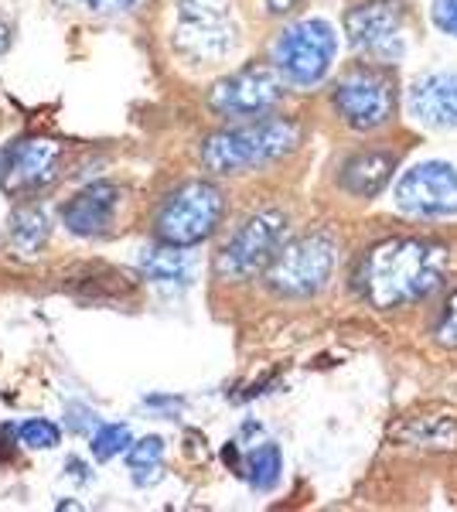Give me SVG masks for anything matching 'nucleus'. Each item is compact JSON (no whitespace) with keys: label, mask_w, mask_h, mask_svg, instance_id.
<instances>
[{"label":"nucleus","mask_w":457,"mask_h":512,"mask_svg":"<svg viewBox=\"0 0 457 512\" xmlns=\"http://www.w3.org/2000/svg\"><path fill=\"white\" fill-rule=\"evenodd\" d=\"M437 338L444 345H457V291L447 297L444 311L437 318Z\"/></svg>","instance_id":"22"},{"label":"nucleus","mask_w":457,"mask_h":512,"mask_svg":"<svg viewBox=\"0 0 457 512\" xmlns=\"http://www.w3.org/2000/svg\"><path fill=\"white\" fill-rule=\"evenodd\" d=\"M130 427L127 424H103L99 431L93 434V444H89V451H93L96 461H110L116 454H123L130 448Z\"/></svg>","instance_id":"20"},{"label":"nucleus","mask_w":457,"mask_h":512,"mask_svg":"<svg viewBox=\"0 0 457 512\" xmlns=\"http://www.w3.org/2000/svg\"><path fill=\"white\" fill-rule=\"evenodd\" d=\"M301 144V127L287 117H253L202 140V158L212 175H243L287 158Z\"/></svg>","instance_id":"3"},{"label":"nucleus","mask_w":457,"mask_h":512,"mask_svg":"<svg viewBox=\"0 0 457 512\" xmlns=\"http://www.w3.org/2000/svg\"><path fill=\"white\" fill-rule=\"evenodd\" d=\"M335 239L328 233H307L280 246L277 260L267 267V284L280 297H311L331 280L335 270Z\"/></svg>","instance_id":"7"},{"label":"nucleus","mask_w":457,"mask_h":512,"mask_svg":"<svg viewBox=\"0 0 457 512\" xmlns=\"http://www.w3.org/2000/svg\"><path fill=\"white\" fill-rule=\"evenodd\" d=\"M11 35H14V31H11V24H7V21H0V55H4L7 48H11Z\"/></svg>","instance_id":"26"},{"label":"nucleus","mask_w":457,"mask_h":512,"mask_svg":"<svg viewBox=\"0 0 457 512\" xmlns=\"http://www.w3.org/2000/svg\"><path fill=\"white\" fill-rule=\"evenodd\" d=\"M338 52L335 28L321 18L294 21L273 41V65L290 86H314L328 76Z\"/></svg>","instance_id":"6"},{"label":"nucleus","mask_w":457,"mask_h":512,"mask_svg":"<svg viewBox=\"0 0 457 512\" xmlns=\"http://www.w3.org/2000/svg\"><path fill=\"white\" fill-rule=\"evenodd\" d=\"M21 444L24 448H35V451H52L58 448V441H62V434H58V427L52 420H28V424H21Z\"/></svg>","instance_id":"21"},{"label":"nucleus","mask_w":457,"mask_h":512,"mask_svg":"<svg viewBox=\"0 0 457 512\" xmlns=\"http://www.w3.org/2000/svg\"><path fill=\"white\" fill-rule=\"evenodd\" d=\"M62 147L48 137H21L0 154V188L14 198H31L58 175Z\"/></svg>","instance_id":"12"},{"label":"nucleus","mask_w":457,"mask_h":512,"mask_svg":"<svg viewBox=\"0 0 457 512\" xmlns=\"http://www.w3.org/2000/svg\"><path fill=\"white\" fill-rule=\"evenodd\" d=\"M410 113L423 127L457 130V72H427L410 86Z\"/></svg>","instance_id":"14"},{"label":"nucleus","mask_w":457,"mask_h":512,"mask_svg":"<svg viewBox=\"0 0 457 512\" xmlns=\"http://www.w3.org/2000/svg\"><path fill=\"white\" fill-rule=\"evenodd\" d=\"M120 185L113 181H93V185L79 188L76 195L65 202L62 222L72 236H103L110 233L116 209H120Z\"/></svg>","instance_id":"13"},{"label":"nucleus","mask_w":457,"mask_h":512,"mask_svg":"<svg viewBox=\"0 0 457 512\" xmlns=\"http://www.w3.org/2000/svg\"><path fill=\"white\" fill-rule=\"evenodd\" d=\"M7 236H11V246L24 256L38 253L48 239V216L38 209V205H18L11 212V226H7Z\"/></svg>","instance_id":"17"},{"label":"nucleus","mask_w":457,"mask_h":512,"mask_svg":"<svg viewBox=\"0 0 457 512\" xmlns=\"http://www.w3.org/2000/svg\"><path fill=\"white\" fill-rule=\"evenodd\" d=\"M348 45L372 65H393L406 55L410 14L403 0H362L345 14Z\"/></svg>","instance_id":"5"},{"label":"nucleus","mask_w":457,"mask_h":512,"mask_svg":"<svg viewBox=\"0 0 457 512\" xmlns=\"http://www.w3.org/2000/svg\"><path fill=\"white\" fill-rule=\"evenodd\" d=\"M393 171H396V154L359 151L342 164V171H338V185L355 198H372L389 185Z\"/></svg>","instance_id":"15"},{"label":"nucleus","mask_w":457,"mask_h":512,"mask_svg":"<svg viewBox=\"0 0 457 512\" xmlns=\"http://www.w3.org/2000/svg\"><path fill=\"white\" fill-rule=\"evenodd\" d=\"M396 209L413 219L457 216V168L447 161L413 164L396 181Z\"/></svg>","instance_id":"11"},{"label":"nucleus","mask_w":457,"mask_h":512,"mask_svg":"<svg viewBox=\"0 0 457 512\" xmlns=\"http://www.w3.org/2000/svg\"><path fill=\"white\" fill-rule=\"evenodd\" d=\"M386 65H355L331 89V106L352 130H379L396 113V82L386 76Z\"/></svg>","instance_id":"8"},{"label":"nucleus","mask_w":457,"mask_h":512,"mask_svg":"<svg viewBox=\"0 0 457 512\" xmlns=\"http://www.w3.org/2000/svg\"><path fill=\"white\" fill-rule=\"evenodd\" d=\"M164 461V441L161 437H144V441L127 448V468L134 472L137 482H144V472H157Z\"/></svg>","instance_id":"19"},{"label":"nucleus","mask_w":457,"mask_h":512,"mask_svg":"<svg viewBox=\"0 0 457 512\" xmlns=\"http://www.w3.org/2000/svg\"><path fill=\"white\" fill-rule=\"evenodd\" d=\"M434 24L444 35L457 38V0H434Z\"/></svg>","instance_id":"23"},{"label":"nucleus","mask_w":457,"mask_h":512,"mask_svg":"<svg viewBox=\"0 0 457 512\" xmlns=\"http://www.w3.org/2000/svg\"><path fill=\"white\" fill-rule=\"evenodd\" d=\"M263 4H267L270 14H290L301 0H263Z\"/></svg>","instance_id":"25"},{"label":"nucleus","mask_w":457,"mask_h":512,"mask_svg":"<svg viewBox=\"0 0 457 512\" xmlns=\"http://www.w3.org/2000/svg\"><path fill=\"white\" fill-rule=\"evenodd\" d=\"M287 236V216L277 209L253 212L236 233L229 236V243L219 250L215 270L222 280H249L270 267L277 260L280 246Z\"/></svg>","instance_id":"9"},{"label":"nucleus","mask_w":457,"mask_h":512,"mask_svg":"<svg viewBox=\"0 0 457 512\" xmlns=\"http://www.w3.org/2000/svg\"><path fill=\"white\" fill-rule=\"evenodd\" d=\"M280 472H284V458H280L277 444H270V441L253 448L243 461V475L256 492H270L273 485L280 482Z\"/></svg>","instance_id":"18"},{"label":"nucleus","mask_w":457,"mask_h":512,"mask_svg":"<svg viewBox=\"0 0 457 512\" xmlns=\"http://www.w3.org/2000/svg\"><path fill=\"white\" fill-rule=\"evenodd\" d=\"M76 4H82L93 14H113V11H130L137 0H76Z\"/></svg>","instance_id":"24"},{"label":"nucleus","mask_w":457,"mask_h":512,"mask_svg":"<svg viewBox=\"0 0 457 512\" xmlns=\"http://www.w3.org/2000/svg\"><path fill=\"white\" fill-rule=\"evenodd\" d=\"M451 274V250L440 239L396 236L372 246L355 267V291L372 308H406L430 297Z\"/></svg>","instance_id":"1"},{"label":"nucleus","mask_w":457,"mask_h":512,"mask_svg":"<svg viewBox=\"0 0 457 512\" xmlns=\"http://www.w3.org/2000/svg\"><path fill=\"white\" fill-rule=\"evenodd\" d=\"M287 79L277 65H243L219 79L209 93V110L222 120H253L267 117L273 106L284 99Z\"/></svg>","instance_id":"10"},{"label":"nucleus","mask_w":457,"mask_h":512,"mask_svg":"<svg viewBox=\"0 0 457 512\" xmlns=\"http://www.w3.org/2000/svg\"><path fill=\"white\" fill-rule=\"evenodd\" d=\"M140 270L154 280V284H185L191 277V263L185 246H151V250L140 253Z\"/></svg>","instance_id":"16"},{"label":"nucleus","mask_w":457,"mask_h":512,"mask_svg":"<svg viewBox=\"0 0 457 512\" xmlns=\"http://www.w3.org/2000/svg\"><path fill=\"white\" fill-rule=\"evenodd\" d=\"M226 216V195L219 185L191 178L164 198L154 216V233L171 246H198L205 243Z\"/></svg>","instance_id":"4"},{"label":"nucleus","mask_w":457,"mask_h":512,"mask_svg":"<svg viewBox=\"0 0 457 512\" xmlns=\"http://www.w3.org/2000/svg\"><path fill=\"white\" fill-rule=\"evenodd\" d=\"M171 55L188 69H219L243 45L236 0H171L168 4Z\"/></svg>","instance_id":"2"}]
</instances>
